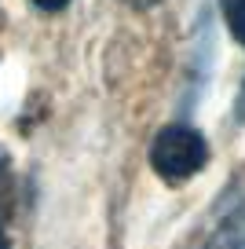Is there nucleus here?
Instances as JSON below:
<instances>
[{"instance_id":"obj_1","label":"nucleus","mask_w":245,"mask_h":249,"mask_svg":"<svg viewBox=\"0 0 245 249\" xmlns=\"http://www.w3.org/2000/svg\"><path fill=\"white\" fill-rule=\"evenodd\" d=\"M205 161H209V143L191 124L161 128L154 147H150V165L165 183H183V179L198 176L205 169Z\"/></svg>"},{"instance_id":"obj_2","label":"nucleus","mask_w":245,"mask_h":249,"mask_svg":"<svg viewBox=\"0 0 245 249\" xmlns=\"http://www.w3.org/2000/svg\"><path fill=\"white\" fill-rule=\"evenodd\" d=\"M205 249H245V205L234 213V216L223 220V227L212 234Z\"/></svg>"},{"instance_id":"obj_3","label":"nucleus","mask_w":245,"mask_h":249,"mask_svg":"<svg viewBox=\"0 0 245 249\" xmlns=\"http://www.w3.org/2000/svg\"><path fill=\"white\" fill-rule=\"evenodd\" d=\"M227 30L234 33L238 44H245V0H227Z\"/></svg>"},{"instance_id":"obj_4","label":"nucleus","mask_w":245,"mask_h":249,"mask_svg":"<svg viewBox=\"0 0 245 249\" xmlns=\"http://www.w3.org/2000/svg\"><path fill=\"white\" fill-rule=\"evenodd\" d=\"M33 4H37L40 11H62L70 4V0H33Z\"/></svg>"},{"instance_id":"obj_5","label":"nucleus","mask_w":245,"mask_h":249,"mask_svg":"<svg viewBox=\"0 0 245 249\" xmlns=\"http://www.w3.org/2000/svg\"><path fill=\"white\" fill-rule=\"evenodd\" d=\"M128 8H154V4H161V0H124Z\"/></svg>"},{"instance_id":"obj_6","label":"nucleus","mask_w":245,"mask_h":249,"mask_svg":"<svg viewBox=\"0 0 245 249\" xmlns=\"http://www.w3.org/2000/svg\"><path fill=\"white\" fill-rule=\"evenodd\" d=\"M0 249H8V234H4V227H0Z\"/></svg>"}]
</instances>
